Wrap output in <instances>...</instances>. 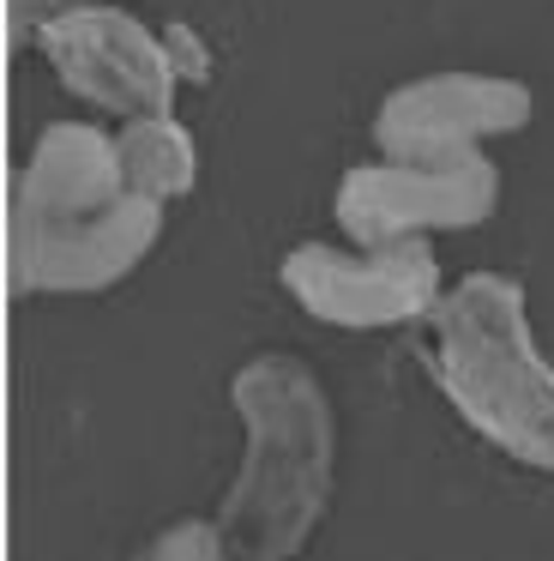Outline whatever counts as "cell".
<instances>
[{
  "label": "cell",
  "mask_w": 554,
  "mask_h": 561,
  "mask_svg": "<svg viewBox=\"0 0 554 561\" xmlns=\"http://www.w3.org/2000/svg\"><path fill=\"white\" fill-rule=\"evenodd\" d=\"M229 404L241 416V471L211 525L229 561H296L337 489V411L289 351L241 363Z\"/></svg>",
  "instance_id": "2"
},
{
  "label": "cell",
  "mask_w": 554,
  "mask_h": 561,
  "mask_svg": "<svg viewBox=\"0 0 554 561\" xmlns=\"http://www.w3.org/2000/svg\"><path fill=\"white\" fill-rule=\"evenodd\" d=\"M428 368L488 447L554 477V363L530 332L524 284L470 272L428 314Z\"/></svg>",
  "instance_id": "3"
},
{
  "label": "cell",
  "mask_w": 554,
  "mask_h": 561,
  "mask_svg": "<svg viewBox=\"0 0 554 561\" xmlns=\"http://www.w3.org/2000/svg\"><path fill=\"white\" fill-rule=\"evenodd\" d=\"M163 43H169V61H175L181 85H193V79H211V49L199 43V31H187V25H163Z\"/></svg>",
  "instance_id": "11"
},
{
  "label": "cell",
  "mask_w": 554,
  "mask_h": 561,
  "mask_svg": "<svg viewBox=\"0 0 554 561\" xmlns=\"http://www.w3.org/2000/svg\"><path fill=\"white\" fill-rule=\"evenodd\" d=\"M332 211L356 248L482 230L500 211V163L488 151H476V158H373L344 170Z\"/></svg>",
  "instance_id": "4"
},
{
  "label": "cell",
  "mask_w": 554,
  "mask_h": 561,
  "mask_svg": "<svg viewBox=\"0 0 554 561\" xmlns=\"http://www.w3.org/2000/svg\"><path fill=\"white\" fill-rule=\"evenodd\" d=\"M115 151H120L127 187L139 199H157V206L193 194V182H199V146H193V134L175 115H132V122H120Z\"/></svg>",
  "instance_id": "8"
},
{
  "label": "cell",
  "mask_w": 554,
  "mask_h": 561,
  "mask_svg": "<svg viewBox=\"0 0 554 561\" xmlns=\"http://www.w3.org/2000/svg\"><path fill=\"white\" fill-rule=\"evenodd\" d=\"M139 561H229V549L211 519H175L139 549Z\"/></svg>",
  "instance_id": "9"
},
{
  "label": "cell",
  "mask_w": 554,
  "mask_h": 561,
  "mask_svg": "<svg viewBox=\"0 0 554 561\" xmlns=\"http://www.w3.org/2000/svg\"><path fill=\"white\" fill-rule=\"evenodd\" d=\"M163 242V206L120 175L108 127L55 122L12 182V296H96Z\"/></svg>",
  "instance_id": "1"
},
{
  "label": "cell",
  "mask_w": 554,
  "mask_h": 561,
  "mask_svg": "<svg viewBox=\"0 0 554 561\" xmlns=\"http://www.w3.org/2000/svg\"><path fill=\"white\" fill-rule=\"evenodd\" d=\"M289 302L337 332H392L416 327L446 302V272L434 242L397 248H325L301 242L277 266Z\"/></svg>",
  "instance_id": "5"
},
{
  "label": "cell",
  "mask_w": 554,
  "mask_h": 561,
  "mask_svg": "<svg viewBox=\"0 0 554 561\" xmlns=\"http://www.w3.org/2000/svg\"><path fill=\"white\" fill-rule=\"evenodd\" d=\"M536 115V91L506 73H422L385 91L373 110L380 158H476L488 139H512Z\"/></svg>",
  "instance_id": "7"
},
{
  "label": "cell",
  "mask_w": 554,
  "mask_h": 561,
  "mask_svg": "<svg viewBox=\"0 0 554 561\" xmlns=\"http://www.w3.org/2000/svg\"><path fill=\"white\" fill-rule=\"evenodd\" d=\"M72 7H84V0H7L12 49H19V43H36V37H43V31L60 19V13H72Z\"/></svg>",
  "instance_id": "10"
},
{
  "label": "cell",
  "mask_w": 554,
  "mask_h": 561,
  "mask_svg": "<svg viewBox=\"0 0 554 561\" xmlns=\"http://www.w3.org/2000/svg\"><path fill=\"white\" fill-rule=\"evenodd\" d=\"M43 61L60 73V85L79 91L96 110H115L120 122L132 115H175L181 73L169 61L163 31H151L139 13L115 0H84L72 13L36 37Z\"/></svg>",
  "instance_id": "6"
}]
</instances>
